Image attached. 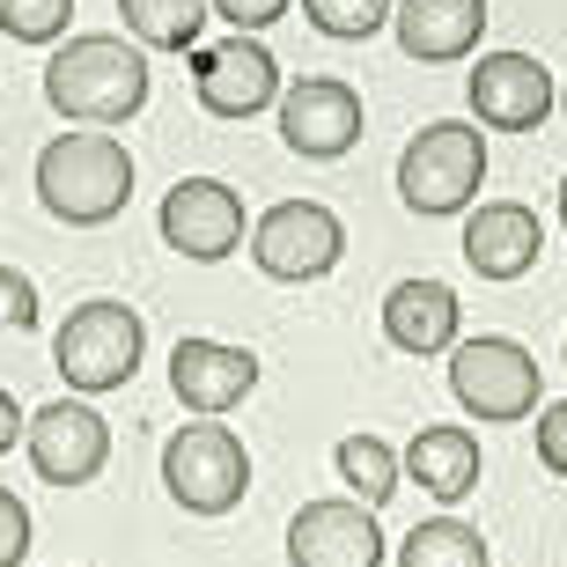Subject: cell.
Instances as JSON below:
<instances>
[{"mask_svg":"<svg viewBox=\"0 0 567 567\" xmlns=\"http://www.w3.org/2000/svg\"><path fill=\"white\" fill-rule=\"evenodd\" d=\"M192 89H199V104H207L214 118H251V111H266V104L288 96V89H280L274 52H266L258 38L207 44V52L192 60Z\"/></svg>","mask_w":567,"mask_h":567,"instance_id":"11","label":"cell"},{"mask_svg":"<svg viewBox=\"0 0 567 567\" xmlns=\"http://www.w3.org/2000/svg\"><path fill=\"white\" fill-rule=\"evenodd\" d=\"M399 567H494V560H486V538L472 524H457V516H427V524L405 530Z\"/></svg>","mask_w":567,"mask_h":567,"instance_id":"21","label":"cell"},{"mask_svg":"<svg viewBox=\"0 0 567 567\" xmlns=\"http://www.w3.org/2000/svg\"><path fill=\"white\" fill-rule=\"evenodd\" d=\"M288 560H295V567H383L377 508H361L354 494L310 502V508L288 524Z\"/></svg>","mask_w":567,"mask_h":567,"instance_id":"12","label":"cell"},{"mask_svg":"<svg viewBox=\"0 0 567 567\" xmlns=\"http://www.w3.org/2000/svg\"><path fill=\"white\" fill-rule=\"evenodd\" d=\"M560 229H567V177H560Z\"/></svg>","mask_w":567,"mask_h":567,"instance_id":"29","label":"cell"},{"mask_svg":"<svg viewBox=\"0 0 567 567\" xmlns=\"http://www.w3.org/2000/svg\"><path fill=\"white\" fill-rule=\"evenodd\" d=\"M38 199L66 229H104L133 199V155L118 133H60L38 155Z\"/></svg>","mask_w":567,"mask_h":567,"instance_id":"2","label":"cell"},{"mask_svg":"<svg viewBox=\"0 0 567 567\" xmlns=\"http://www.w3.org/2000/svg\"><path fill=\"white\" fill-rule=\"evenodd\" d=\"M30 464H38L44 486H89L111 457V421L82 399H52L30 413V435H22Z\"/></svg>","mask_w":567,"mask_h":567,"instance_id":"8","label":"cell"},{"mask_svg":"<svg viewBox=\"0 0 567 567\" xmlns=\"http://www.w3.org/2000/svg\"><path fill=\"white\" fill-rule=\"evenodd\" d=\"M399 52L421 66H450V60H472V44L486 30V0H399Z\"/></svg>","mask_w":567,"mask_h":567,"instance_id":"17","label":"cell"},{"mask_svg":"<svg viewBox=\"0 0 567 567\" xmlns=\"http://www.w3.org/2000/svg\"><path fill=\"white\" fill-rule=\"evenodd\" d=\"M30 324H38V288L30 274L0 266V332H30Z\"/></svg>","mask_w":567,"mask_h":567,"instance_id":"24","label":"cell"},{"mask_svg":"<svg viewBox=\"0 0 567 567\" xmlns=\"http://www.w3.org/2000/svg\"><path fill=\"white\" fill-rule=\"evenodd\" d=\"M332 464H339V486H354L361 508H383L391 494H399V472H405V457L383 435H347L332 450Z\"/></svg>","mask_w":567,"mask_h":567,"instance_id":"20","label":"cell"},{"mask_svg":"<svg viewBox=\"0 0 567 567\" xmlns=\"http://www.w3.org/2000/svg\"><path fill=\"white\" fill-rule=\"evenodd\" d=\"M457 332H464V310H457V288L450 280H399L383 295V339L399 354H457Z\"/></svg>","mask_w":567,"mask_h":567,"instance_id":"16","label":"cell"},{"mask_svg":"<svg viewBox=\"0 0 567 567\" xmlns=\"http://www.w3.org/2000/svg\"><path fill=\"white\" fill-rule=\"evenodd\" d=\"M280 141H288L302 163H339V155L361 141L354 82H339V74H302V82L280 96Z\"/></svg>","mask_w":567,"mask_h":567,"instance_id":"10","label":"cell"},{"mask_svg":"<svg viewBox=\"0 0 567 567\" xmlns=\"http://www.w3.org/2000/svg\"><path fill=\"white\" fill-rule=\"evenodd\" d=\"M405 472L435 502H464L480 486V435L472 427H421V435L405 442Z\"/></svg>","mask_w":567,"mask_h":567,"instance_id":"18","label":"cell"},{"mask_svg":"<svg viewBox=\"0 0 567 567\" xmlns=\"http://www.w3.org/2000/svg\"><path fill=\"white\" fill-rule=\"evenodd\" d=\"M302 16H310L324 38L361 44V38H377L383 22L399 16V0H302Z\"/></svg>","mask_w":567,"mask_h":567,"instance_id":"22","label":"cell"},{"mask_svg":"<svg viewBox=\"0 0 567 567\" xmlns=\"http://www.w3.org/2000/svg\"><path fill=\"white\" fill-rule=\"evenodd\" d=\"M163 486H169V502L192 508V516H229L244 502V486H251V457H244L236 427H221V421L177 427L163 442Z\"/></svg>","mask_w":567,"mask_h":567,"instance_id":"6","label":"cell"},{"mask_svg":"<svg viewBox=\"0 0 567 567\" xmlns=\"http://www.w3.org/2000/svg\"><path fill=\"white\" fill-rule=\"evenodd\" d=\"M464 89H472L480 126H494V133H538L553 111V74L530 52H480Z\"/></svg>","mask_w":567,"mask_h":567,"instance_id":"13","label":"cell"},{"mask_svg":"<svg viewBox=\"0 0 567 567\" xmlns=\"http://www.w3.org/2000/svg\"><path fill=\"white\" fill-rule=\"evenodd\" d=\"M546 251V229L524 199H486L472 221H464V266L480 280H524Z\"/></svg>","mask_w":567,"mask_h":567,"instance_id":"15","label":"cell"},{"mask_svg":"<svg viewBox=\"0 0 567 567\" xmlns=\"http://www.w3.org/2000/svg\"><path fill=\"white\" fill-rule=\"evenodd\" d=\"M169 391H177L199 421H221L229 405H244L258 391V354L251 347H229V339H177Z\"/></svg>","mask_w":567,"mask_h":567,"instance_id":"14","label":"cell"},{"mask_svg":"<svg viewBox=\"0 0 567 567\" xmlns=\"http://www.w3.org/2000/svg\"><path fill=\"white\" fill-rule=\"evenodd\" d=\"M66 16H74V0H0V30H8L16 44L66 38Z\"/></svg>","mask_w":567,"mask_h":567,"instance_id":"23","label":"cell"},{"mask_svg":"<svg viewBox=\"0 0 567 567\" xmlns=\"http://www.w3.org/2000/svg\"><path fill=\"white\" fill-rule=\"evenodd\" d=\"M22 553H30V508L0 486V567H22Z\"/></svg>","mask_w":567,"mask_h":567,"instance_id":"26","label":"cell"},{"mask_svg":"<svg viewBox=\"0 0 567 567\" xmlns=\"http://www.w3.org/2000/svg\"><path fill=\"white\" fill-rule=\"evenodd\" d=\"M207 8L229 22L236 38H258V30H274V22L288 16V0H207Z\"/></svg>","mask_w":567,"mask_h":567,"instance_id":"25","label":"cell"},{"mask_svg":"<svg viewBox=\"0 0 567 567\" xmlns=\"http://www.w3.org/2000/svg\"><path fill=\"white\" fill-rule=\"evenodd\" d=\"M22 435H30V413H22V405L8 399V391H0V457H8V450H16Z\"/></svg>","mask_w":567,"mask_h":567,"instance_id":"28","label":"cell"},{"mask_svg":"<svg viewBox=\"0 0 567 567\" xmlns=\"http://www.w3.org/2000/svg\"><path fill=\"white\" fill-rule=\"evenodd\" d=\"M560 111H567V89H560Z\"/></svg>","mask_w":567,"mask_h":567,"instance_id":"30","label":"cell"},{"mask_svg":"<svg viewBox=\"0 0 567 567\" xmlns=\"http://www.w3.org/2000/svg\"><path fill=\"white\" fill-rule=\"evenodd\" d=\"M141 354H147V324H141V310L111 302V295L82 302V310L66 317L60 332H52V361H60L66 391H82V399L126 391L133 369H141Z\"/></svg>","mask_w":567,"mask_h":567,"instance_id":"3","label":"cell"},{"mask_svg":"<svg viewBox=\"0 0 567 567\" xmlns=\"http://www.w3.org/2000/svg\"><path fill=\"white\" fill-rule=\"evenodd\" d=\"M560 361H567V347H560Z\"/></svg>","mask_w":567,"mask_h":567,"instance_id":"31","label":"cell"},{"mask_svg":"<svg viewBox=\"0 0 567 567\" xmlns=\"http://www.w3.org/2000/svg\"><path fill=\"white\" fill-rule=\"evenodd\" d=\"M450 399L472 421H530L538 413V354L508 332L457 339V354H450Z\"/></svg>","mask_w":567,"mask_h":567,"instance_id":"5","label":"cell"},{"mask_svg":"<svg viewBox=\"0 0 567 567\" xmlns=\"http://www.w3.org/2000/svg\"><path fill=\"white\" fill-rule=\"evenodd\" d=\"M538 464L567 480V399L560 405H538Z\"/></svg>","mask_w":567,"mask_h":567,"instance_id":"27","label":"cell"},{"mask_svg":"<svg viewBox=\"0 0 567 567\" xmlns=\"http://www.w3.org/2000/svg\"><path fill=\"white\" fill-rule=\"evenodd\" d=\"M118 16H126L133 44H147V52H192L214 8L207 0H118Z\"/></svg>","mask_w":567,"mask_h":567,"instance_id":"19","label":"cell"},{"mask_svg":"<svg viewBox=\"0 0 567 567\" xmlns=\"http://www.w3.org/2000/svg\"><path fill=\"white\" fill-rule=\"evenodd\" d=\"M44 104L74 126H126L147 104V52L111 30H82L44 60Z\"/></svg>","mask_w":567,"mask_h":567,"instance_id":"1","label":"cell"},{"mask_svg":"<svg viewBox=\"0 0 567 567\" xmlns=\"http://www.w3.org/2000/svg\"><path fill=\"white\" fill-rule=\"evenodd\" d=\"M251 258L266 280H324L347 258V229L324 199H280L251 221Z\"/></svg>","mask_w":567,"mask_h":567,"instance_id":"7","label":"cell"},{"mask_svg":"<svg viewBox=\"0 0 567 567\" xmlns=\"http://www.w3.org/2000/svg\"><path fill=\"white\" fill-rule=\"evenodd\" d=\"M486 185V133L464 126V118H435L405 141L399 155V199L427 221L442 214H464L472 207V192Z\"/></svg>","mask_w":567,"mask_h":567,"instance_id":"4","label":"cell"},{"mask_svg":"<svg viewBox=\"0 0 567 567\" xmlns=\"http://www.w3.org/2000/svg\"><path fill=\"white\" fill-rule=\"evenodd\" d=\"M163 244L192 266H214V258H229L244 244V199H236L221 177H177L163 192Z\"/></svg>","mask_w":567,"mask_h":567,"instance_id":"9","label":"cell"}]
</instances>
